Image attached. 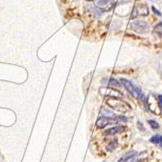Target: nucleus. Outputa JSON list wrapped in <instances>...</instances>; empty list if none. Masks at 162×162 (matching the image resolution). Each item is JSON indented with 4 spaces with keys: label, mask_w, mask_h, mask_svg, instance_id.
<instances>
[{
    "label": "nucleus",
    "mask_w": 162,
    "mask_h": 162,
    "mask_svg": "<svg viewBox=\"0 0 162 162\" xmlns=\"http://www.w3.org/2000/svg\"><path fill=\"white\" fill-rule=\"evenodd\" d=\"M120 82V84L123 85V87L125 89L130 93V95H132L134 98L137 100H143V101H145V99H146L145 95H144L142 90L140 89L137 85H135L133 82H131L130 81H128L126 79H123V78H121Z\"/></svg>",
    "instance_id": "1"
},
{
    "label": "nucleus",
    "mask_w": 162,
    "mask_h": 162,
    "mask_svg": "<svg viewBox=\"0 0 162 162\" xmlns=\"http://www.w3.org/2000/svg\"><path fill=\"white\" fill-rule=\"evenodd\" d=\"M118 121H127V118L121 116H112V117H101L96 121V126L98 128H104L107 125L118 123Z\"/></svg>",
    "instance_id": "2"
},
{
    "label": "nucleus",
    "mask_w": 162,
    "mask_h": 162,
    "mask_svg": "<svg viewBox=\"0 0 162 162\" xmlns=\"http://www.w3.org/2000/svg\"><path fill=\"white\" fill-rule=\"evenodd\" d=\"M107 103H108V105L111 107V108L118 110V111H120V112H126L130 109V107L128 104L121 101V100L116 99V98L115 99H109L108 101H107Z\"/></svg>",
    "instance_id": "3"
},
{
    "label": "nucleus",
    "mask_w": 162,
    "mask_h": 162,
    "mask_svg": "<svg viewBox=\"0 0 162 162\" xmlns=\"http://www.w3.org/2000/svg\"><path fill=\"white\" fill-rule=\"evenodd\" d=\"M149 14V9L148 6L146 4H143V3H137L134 7V10L132 12V15H131V19H135L138 16H143L145 17Z\"/></svg>",
    "instance_id": "4"
},
{
    "label": "nucleus",
    "mask_w": 162,
    "mask_h": 162,
    "mask_svg": "<svg viewBox=\"0 0 162 162\" xmlns=\"http://www.w3.org/2000/svg\"><path fill=\"white\" fill-rule=\"evenodd\" d=\"M130 28L137 33H146L149 30V25L145 21H134L130 24Z\"/></svg>",
    "instance_id": "5"
},
{
    "label": "nucleus",
    "mask_w": 162,
    "mask_h": 162,
    "mask_svg": "<svg viewBox=\"0 0 162 162\" xmlns=\"http://www.w3.org/2000/svg\"><path fill=\"white\" fill-rule=\"evenodd\" d=\"M140 155L137 151H130L122 156L118 162H139Z\"/></svg>",
    "instance_id": "6"
},
{
    "label": "nucleus",
    "mask_w": 162,
    "mask_h": 162,
    "mask_svg": "<svg viewBox=\"0 0 162 162\" xmlns=\"http://www.w3.org/2000/svg\"><path fill=\"white\" fill-rule=\"evenodd\" d=\"M100 92H102V94L104 95H108L109 97H113V98H116V97H120L122 96V94L120 92H118L115 89V88H112V87H102L100 89Z\"/></svg>",
    "instance_id": "7"
},
{
    "label": "nucleus",
    "mask_w": 162,
    "mask_h": 162,
    "mask_svg": "<svg viewBox=\"0 0 162 162\" xmlns=\"http://www.w3.org/2000/svg\"><path fill=\"white\" fill-rule=\"evenodd\" d=\"M124 130H125L124 126L118 125V126H115V127H112V128L107 129L105 132H104V135H105V136H113V135H116V134L122 133Z\"/></svg>",
    "instance_id": "8"
},
{
    "label": "nucleus",
    "mask_w": 162,
    "mask_h": 162,
    "mask_svg": "<svg viewBox=\"0 0 162 162\" xmlns=\"http://www.w3.org/2000/svg\"><path fill=\"white\" fill-rule=\"evenodd\" d=\"M149 142L156 145H162V135H154L149 139Z\"/></svg>",
    "instance_id": "9"
},
{
    "label": "nucleus",
    "mask_w": 162,
    "mask_h": 162,
    "mask_svg": "<svg viewBox=\"0 0 162 162\" xmlns=\"http://www.w3.org/2000/svg\"><path fill=\"white\" fill-rule=\"evenodd\" d=\"M108 87H117V88H120L121 85H120V82H118L117 80H115V79H110L109 82H108Z\"/></svg>",
    "instance_id": "10"
},
{
    "label": "nucleus",
    "mask_w": 162,
    "mask_h": 162,
    "mask_svg": "<svg viewBox=\"0 0 162 162\" xmlns=\"http://www.w3.org/2000/svg\"><path fill=\"white\" fill-rule=\"evenodd\" d=\"M154 31L156 33L160 38H162V21H160L159 23H157L156 25L154 26Z\"/></svg>",
    "instance_id": "11"
},
{
    "label": "nucleus",
    "mask_w": 162,
    "mask_h": 162,
    "mask_svg": "<svg viewBox=\"0 0 162 162\" xmlns=\"http://www.w3.org/2000/svg\"><path fill=\"white\" fill-rule=\"evenodd\" d=\"M148 123L151 125V128H154V129H157V128H159V124H158L156 121H154V120H148Z\"/></svg>",
    "instance_id": "12"
},
{
    "label": "nucleus",
    "mask_w": 162,
    "mask_h": 162,
    "mask_svg": "<svg viewBox=\"0 0 162 162\" xmlns=\"http://www.w3.org/2000/svg\"><path fill=\"white\" fill-rule=\"evenodd\" d=\"M111 1V0H99L98 2H97V6H103V5H106L108 4V3Z\"/></svg>",
    "instance_id": "13"
},
{
    "label": "nucleus",
    "mask_w": 162,
    "mask_h": 162,
    "mask_svg": "<svg viewBox=\"0 0 162 162\" xmlns=\"http://www.w3.org/2000/svg\"><path fill=\"white\" fill-rule=\"evenodd\" d=\"M151 10H152V12H154V13L155 15H156V16H158V17H160V16H161V13L157 10L156 8L154 7V6H152V7H151Z\"/></svg>",
    "instance_id": "14"
},
{
    "label": "nucleus",
    "mask_w": 162,
    "mask_h": 162,
    "mask_svg": "<svg viewBox=\"0 0 162 162\" xmlns=\"http://www.w3.org/2000/svg\"><path fill=\"white\" fill-rule=\"evenodd\" d=\"M158 100H159V104H160L161 109H162V95H159V96H158Z\"/></svg>",
    "instance_id": "15"
},
{
    "label": "nucleus",
    "mask_w": 162,
    "mask_h": 162,
    "mask_svg": "<svg viewBox=\"0 0 162 162\" xmlns=\"http://www.w3.org/2000/svg\"><path fill=\"white\" fill-rule=\"evenodd\" d=\"M85 1H88V2H89V1H95V0H85Z\"/></svg>",
    "instance_id": "16"
},
{
    "label": "nucleus",
    "mask_w": 162,
    "mask_h": 162,
    "mask_svg": "<svg viewBox=\"0 0 162 162\" xmlns=\"http://www.w3.org/2000/svg\"><path fill=\"white\" fill-rule=\"evenodd\" d=\"M161 148H162V145H161Z\"/></svg>",
    "instance_id": "17"
}]
</instances>
